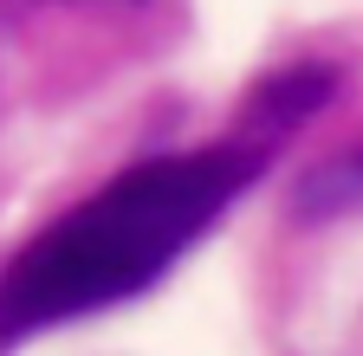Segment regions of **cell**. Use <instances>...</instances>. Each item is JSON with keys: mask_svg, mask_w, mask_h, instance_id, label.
<instances>
[{"mask_svg": "<svg viewBox=\"0 0 363 356\" xmlns=\"http://www.w3.org/2000/svg\"><path fill=\"white\" fill-rule=\"evenodd\" d=\"M337 91V78L325 71V65H292V71H272L266 84H259V98H253V110H247V143H259V149H272L286 137V130H298L318 104H325Z\"/></svg>", "mask_w": 363, "mask_h": 356, "instance_id": "obj_2", "label": "cell"}, {"mask_svg": "<svg viewBox=\"0 0 363 356\" xmlns=\"http://www.w3.org/2000/svg\"><path fill=\"white\" fill-rule=\"evenodd\" d=\"M357 207H363V149H350V156L325 162V168H318L311 182L298 188V214H311V220L357 214Z\"/></svg>", "mask_w": 363, "mask_h": 356, "instance_id": "obj_3", "label": "cell"}, {"mask_svg": "<svg viewBox=\"0 0 363 356\" xmlns=\"http://www.w3.org/2000/svg\"><path fill=\"white\" fill-rule=\"evenodd\" d=\"M272 149L259 143H214L189 156H156L123 168L111 188L39 227L0 265V350L72 318L111 311L156 285L214 220L247 195Z\"/></svg>", "mask_w": 363, "mask_h": 356, "instance_id": "obj_1", "label": "cell"}]
</instances>
